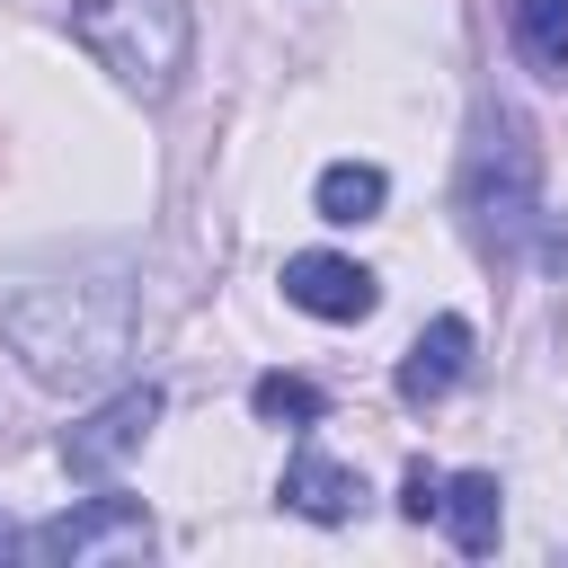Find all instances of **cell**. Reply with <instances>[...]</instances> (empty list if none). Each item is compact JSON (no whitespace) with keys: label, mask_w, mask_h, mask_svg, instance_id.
<instances>
[{"label":"cell","mask_w":568,"mask_h":568,"mask_svg":"<svg viewBox=\"0 0 568 568\" xmlns=\"http://www.w3.org/2000/svg\"><path fill=\"white\" fill-rule=\"evenodd\" d=\"M9 346L53 390H106L133 355V284L124 275H36L0 302Z\"/></svg>","instance_id":"obj_1"},{"label":"cell","mask_w":568,"mask_h":568,"mask_svg":"<svg viewBox=\"0 0 568 568\" xmlns=\"http://www.w3.org/2000/svg\"><path fill=\"white\" fill-rule=\"evenodd\" d=\"M71 36L133 98H169L186 71V0H71Z\"/></svg>","instance_id":"obj_2"},{"label":"cell","mask_w":568,"mask_h":568,"mask_svg":"<svg viewBox=\"0 0 568 568\" xmlns=\"http://www.w3.org/2000/svg\"><path fill=\"white\" fill-rule=\"evenodd\" d=\"M532 204H541L532 133H524V115L488 106L479 133H470V160H462V222H470L479 248H515L532 231Z\"/></svg>","instance_id":"obj_3"},{"label":"cell","mask_w":568,"mask_h":568,"mask_svg":"<svg viewBox=\"0 0 568 568\" xmlns=\"http://www.w3.org/2000/svg\"><path fill=\"white\" fill-rule=\"evenodd\" d=\"M151 550V515L133 497H89L36 532H18V559H71V568H115V559H142Z\"/></svg>","instance_id":"obj_4"},{"label":"cell","mask_w":568,"mask_h":568,"mask_svg":"<svg viewBox=\"0 0 568 568\" xmlns=\"http://www.w3.org/2000/svg\"><path fill=\"white\" fill-rule=\"evenodd\" d=\"M151 417H160V390H151V382H133V390L98 399V408H89V417L62 435V470H71V479H115V470L142 453Z\"/></svg>","instance_id":"obj_5"},{"label":"cell","mask_w":568,"mask_h":568,"mask_svg":"<svg viewBox=\"0 0 568 568\" xmlns=\"http://www.w3.org/2000/svg\"><path fill=\"white\" fill-rule=\"evenodd\" d=\"M284 302H302L311 320H364L382 302V284H373V266H355L337 248H302V257H284Z\"/></svg>","instance_id":"obj_6"},{"label":"cell","mask_w":568,"mask_h":568,"mask_svg":"<svg viewBox=\"0 0 568 568\" xmlns=\"http://www.w3.org/2000/svg\"><path fill=\"white\" fill-rule=\"evenodd\" d=\"M462 364H470V320H462V311L426 320V328H417V346H408V364H399V399H408V408L444 399V390L462 382Z\"/></svg>","instance_id":"obj_7"},{"label":"cell","mask_w":568,"mask_h":568,"mask_svg":"<svg viewBox=\"0 0 568 568\" xmlns=\"http://www.w3.org/2000/svg\"><path fill=\"white\" fill-rule=\"evenodd\" d=\"M284 506L311 515V524H346V515L364 506V479H355L346 462H328V453H293V462H284Z\"/></svg>","instance_id":"obj_8"},{"label":"cell","mask_w":568,"mask_h":568,"mask_svg":"<svg viewBox=\"0 0 568 568\" xmlns=\"http://www.w3.org/2000/svg\"><path fill=\"white\" fill-rule=\"evenodd\" d=\"M435 515H444V532H453L470 559H479V550H497V524H506V506H497V479H488V470H462V479H444Z\"/></svg>","instance_id":"obj_9"},{"label":"cell","mask_w":568,"mask_h":568,"mask_svg":"<svg viewBox=\"0 0 568 568\" xmlns=\"http://www.w3.org/2000/svg\"><path fill=\"white\" fill-rule=\"evenodd\" d=\"M515 53L541 80H568V0H515Z\"/></svg>","instance_id":"obj_10"},{"label":"cell","mask_w":568,"mask_h":568,"mask_svg":"<svg viewBox=\"0 0 568 568\" xmlns=\"http://www.w3.org/2000/svg\"><path fill=\"white\" fill-rule=\"evenodd\" d=\"M382 195H390V178H382L373 160H337V169H320V222H373Z\"/></svg>","instance_id":"obj_11"},{"label":"cell","mask_w":568,"mask_h":568,"mask_svg":"<svg viewBox=\"0 0 568 568\" xmlns=\"http://www.w3.org/2000/svg\"><path fill=\"white\" fill-rule=\"evenodd\" d=\"M248 408H257L266 426H311V417H328V399H320L302 373H257V382H248Z\"/></svg>","instance_id":"obj_12"},{"label":"cell","mask_w":568,"mask_h":568,"mask_svg":"<svg viewBox=\"0 0 568 568\" xmlns=\"http://www.w3.org/2000/svg\"><path fill=\"white\" fill-rule=\"evenodd\" d=\"M435 497H444V479H435V470H408V488H399V515H408V524H426V515H435Z\"/></svg>","instance_id":"obj_13"},{"label":"cell","mask_w":568,"mask_h":568,"mask_svg":"<svg viewBox=\"0 0 568 568\" xmlns=\"http://www.w3.org/2000/svg\"><path fill=\"white\" fill-rule=\"evenodd\" d=\"M0 559H18V524L9 515H0Z\"/></svg>","instance_id":"obj_14"}]
</instances>
